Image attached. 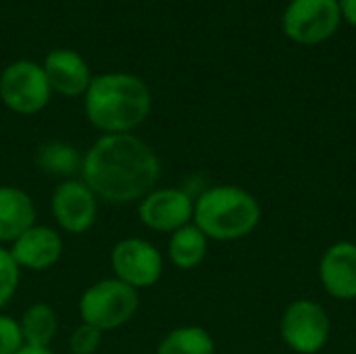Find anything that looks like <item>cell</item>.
Segmentation results:
<instances>
[{"label":"cell","mask_w":356,"mask_h":354,"mask_svg":"<svg viewBox=\"0 0 356 354\" xmlns=\"http://www.w3.org/2000/svg\"><path fill=\"white\" fill-rule=\"evenodd\" d=\"M63 248V236L54 227L35 223L10 244L8 252L19 265V269L46 271L60 261Z\"/></svg>","instance_id":"obj_11"},{"label":"cell","mask_w":356,"mask_h":354,"mask_svg":"<svg viewBox=\"0 0 356 354\" xmlns=\"http://www.w3.org/2000/svg\"><path fill=\"white\" fill-rule=\"evenodd\" d=\"M50 83L40 65L17 61L8 65L0 77L2 102L19 115H33L50 102Z\"/></svg>","instance_id":"obj_8"},{"label":"cell","mask_w":356,"mask_h":354,"mask_svg":"<svg viewBox=\"0 0 356 354\" xmlns=\"http://www.w3.org/2000/svg\"><path fill=\"white\" fill-rule=\"evenodd\" d=\"M79 179L108 204H134L161 179V159L134 134H104L83 154Z\"/></svg>","instance_id":"obj_1"},{"label":"cell","mask_w":356,"mask_h":354,"mask_svg":"<svg viewBox=\"0 0 356 354\" xmlns=\"http://www.w3.org/2000/svg\"><path fill=\"white\" fill-rule=\"evenodd\" d=\"M261 221L259 200L238 186H213L194 198L192 223L217 242H234L250 236Z\"/></svg>","instance_id":"obj_3"},{"label":"cell","mask_w":356,"mask_h":354,"mask_svg":"<svg viewBox=\"0 0 356 354\" xmlns=\"http://www.w3.org/2000/svg\"><path fill=\"white\" fill-rule=\"evenodd\" d=\"M35 225L33 198L17 186H0V244H13Z\"/></svg>","instance_id":"obj_14"},{"label":"cell","mask_w":356,"mask_h":354,"mask_svg":"<svg viewBox=\"0 0 356 354\" xmlns=\"http://www.w3.org/2000/svg\"><path fill=\"white\" fill-rule=\"evenodd\" d=\"M100 344H102V332L88 323H79L69 338L71 354H96Z\"/></svg>","instance_id":"obj_20"},{"label":"cell","mask_w":356,"mask_h":354,"mask_svg":"<svg viewBox=\"0 0 356 354\" xmlns=\"http://www.w3.org/2000/svg\"><path fill=\"white\" fill-rule=\"evenodd\" d=\"M319 280L323 290L338 300L356 298V244L336 242L332 244L319 263Z\"/></svg>","instance_id":"obj_12"},{"label":"cell","mask_w":356,"mask_h":354,"mask_svg":"<svg viewBox=\"0 0 356 354\" xmlns=\"http://www.w3.org/2000/svg\"><path fill=\"white\" fill-rule=\"evenodd\" d=\"M156 354H215V340L200 325H184L165 334Z\"/></svg>","instance_id":"obj_18"},{"label":"cell","mask_w":356,"mask_h":354,"mask_svg":"<svg viewBox=\"0 0 356 354\" xmlns=\"http://www.w3.org/2000/svg\"><path fill=\"white\" fill-rule=\"evenodd\" d=\"M138 309L140 292L117 277L94 282L79 298L81 323L92 325L102 334L127 325L136 317Z\"/></svg>","instance_id":"obj_4"},{"label":"cell","mask_w":356,"mask_h":354,"mask_svg":"<svg viewBox=\"0 0 356 354\" xmlns=\"http://www.w3.org/2000/svg\"><path fill=\"white\" fill-rule=\"evenodd\" d=\"M113 277L131 286L134 290H146L159 284L165 269L163 252L144 238H123L111 250Z\"/></svg>","instance_id":"obj_5"},{"label":"cell","mask_w":356,"mask_h":354,"mask_svg":"<svg viewBox=\"0 0 356 354\" xmlns=\"http://www.w3.org/2000/svg\"><path fill=\"white\" fill-rule=\"evenodd\" d=\"M98 196L81 179H63L50 198V211L65 234H86L98 219Z\"/></svg>","instance_id":"obj_9"},{"label":"cell","mask_w":356,"mask_h":354,"mask_svg":"<svg viewBox=\"0 0 356 354\" xmlns=\"http://www.w3.org/2000/svg\"><path fill=\"white\" fill-rule=\"evenodd\" d=\"M35 163L42 173L60 177V179H73L81 171L83 154L67 142H46L38 148Z\"/></svg>","instance_id":"obj_17"},{"label":"cell","mask_w":356,"mask_h":354,"mask_svg":"<svg viewBox=\"0 0 356 354\" xmlns=\"http://www.w3.org/2000/svg\"><path fill=\"white\" fill-rule=\"evenodd\" d=\"M21 282V269L10 257L8 248L0 246V311L13 300Z\"/></svg>","instance_id":"obj_19"},{"label":"cell","mask_w":356,"mask_h":354,"mask_svg":"<svg viewBox=\"0 0 356 354\" xmlns=\"http://www.w3.org/2000/svg\"><path fill=\"white\" fill-rule=\"evenodd\" d=\"M140 223L159 234H173L192 223L194 198L184 188H154L138 202Z\"/></svg>","instance_id":"obj_10"},{"label":"cell","mask_w":356,"mask_h":354,"mask_svg":"<svg viewBox=\"0 0 356 354\" xmlns=\"http://www.w3.org/2000/svg\"><path fill=\"white\" fill-rule=\"evenodd\" d=\"M23 334L19 319L0 311V354H17L23 348Z\"/></svg>","instance_id":"obj_21"},{"label":"cell","mask_w":356,"mask_h":354,"mask_svg":"<svg viewBox=\"0 0 356 354\" xmlns=\"http://www.w3.org/2000/svg\"><path fill=\"white\" fill-rule=\"evenodd\" d=\"M150 90L131 73L92 77L83 94L88 121L104 134H131L150 113Z\"/></svg>","instance_id":"obj_2"},{"label":"cell","mask_w":356,"mask_h":354,"mask_svg":"<svg viewBox=\"0 0 356 354\" xmlns=\"http://www.w3.org/2000/svg\"><path fill=\"white\" fill-rule=\"evenodd\" d=\"M207 250L209 238L194 223L173 232L167 242V259L173 267L181 271L196 269L207 259Z\"/></svg>","instance_id":"obj_15"},{"label":"cell","mask_w":356,"mask_h":354,"mask_svg":"<svg viewBox=\"0 0 356 354\" xmlns=\"http://www.w3.org/2000/svg\"><path fill=\"white\" fill-rule=\"evenodd\" d=\"M19 328H21L25 346L50 348V344L58 332V319L50 305L33 303L19 317Z\"/></svg>","instance_id":"obj_16"},{"label":"cell","mask_w":356,"mask_h":354,"mask_svg":"<svg viewBox=\"0 0 356 354\" xmlns=\"http://www.w3.org/2000/svg\"><path fill=\"white\" fill-rule=\"evenodd\" d=\"M340 21L338 0H292L284 13V31L296 44L315 46L332 38Z\"/></svg>","instance_id":"obj_6"},{"label":"cell","mask_w":356,"mask_h":354,"mask_svg":"<svg viewBox=\"0 0 356 354\" xmlns=\"http://www.w3.org/2000/svg\"><path fill=\"white\" fill-rule=\"evenodd\" d=\"M330 315L315 303L300 298L292 303L280 321V332L290 351L298 354H317L330 340Z\"/></svg>","instance_id":"obj_7"},{"label":"cell","mask_w":356,"mask_h":354,"mask_svg":"<svg viewBox=\"0 0 356 354\" xmlns=\"http://www.w3.org/2000/svg\"><path fill=\"white\" fill-rule=\"evenodd\" d=\"M342 17L356 27V0H338Z\"/></svg>","instance_id":"obj_22"},{"label":"cell","mask_w":356,"mask_h":354,"mask_svg":"<svg viewBox=\"0 0 356 354\" xmlns=\"http://www.w3.org/2000/svg\"><path fill=\"white\" fill-rule=\"evenodd\" d=\"M50 88L63 96H81L90 88L92 75L81 54L73 50H52L46 54L42 65Z\"/></svg>","instance_id":"obj_13"},{"label":"cell","mask_w":356,"mask_h":354,"mask_svg":"<svg viewBox=\"0 0 356 354\" xmlns=\"http://www.w3.org/2000/svg\"><path fill=\"white\" fill-rule=\"evenodd\" d=\"M17 354H54L50 348H40V346H25L23 344V348L19 351Z\"/></svg>","instance_id":"obj_23"}]
</instances>
